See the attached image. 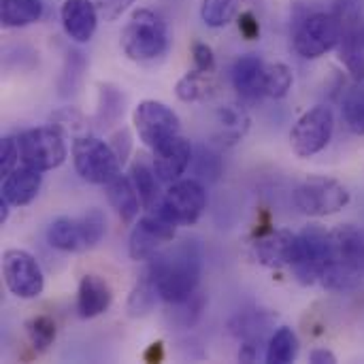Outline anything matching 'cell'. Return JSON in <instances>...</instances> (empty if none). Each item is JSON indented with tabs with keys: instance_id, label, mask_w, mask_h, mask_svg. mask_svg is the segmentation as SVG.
Returning <instances> with one entry per match:
<instances>
[{
	"instance_id": "13",
	"label": "cell",
	"mask_w": 364,
	"mask_h": 364,
	"mask_svg": "<svg viewBox=\"0 0 364 364\" xmlns=\"http://www.w3.org/2000/svg\"><path fill=\"white\" fill-rule=\"evenodd\" d=\"M2 277L6 290L21 299H38L45 290V275L36 258L23 250H6L2 254Z\"/></svg>"
},
{
	"instance_id": "7",
	"label": "cell",
	"mask_w": 364,
	"mask_h": 364,
	"mask_svg": "<svg viewBox=\"0 0 364 364\" xmlns=\"http://www.w3.org/2000/svg\"><path fill=\"white\" fill-rule=\"evenodd\" d=\"M177 222L166 215V211L158 205L134 224L128 239V256L134 262H149L164 245L175 241Z\"/></svg>"
},
{
	"instance_id": "34",
	"label": "cell",
	"mask_w": 364,
	"mask_h": 364,
	"mask_svg": "<svg viewBox=\"0 0 364 364\" xmlns=\"http://www.w3.org/2000/svg\"><path fill=\"white\" fill-rule=\"evenodd\" d=\"M26 335L30 339L32 350L36 354H45L58 337V326H55L53 318L41 314V316H34L26 322Z\"/></svg>"
},
{
	"instance_id": "37",
	"label": "cell",
	"mask_w": 364,
	"mask_h": 364,
	"mask_svg": "<svg viewBox=\"0 0 364 364\" xmlns=\"http://www.w3.org/2000/svg\"><path fill=\"white\" fill-rule=\"evenodd\" d=\"M85 68H87V62H85L83 53L70 49L66 53V62H64V68H62V75H60V85H58L60 96H70V94H75L79 90Z\"/></svg>"
},
{
	"instance_id": "27",
	"label": "cell",
	"mask_w": 364,
	"mask_h": 364,
	"mask_svg": "<svg viewBox=\"0 0 364 364\" xmlns=\"http://www.w3.org/2000/svg\"><path fill=\"white\" fill-rule=\"evenodd\" d=\"M43 0H2L0 19L4 28H26L43 17Z\"/></svg>"
},
{
	"instance_id": "10",
	"label": "cell",
	"mask_w": 364,
	"mask_h": 364,
	"mask_svg": "<svg viewBox=\"0 0 364 364\" xmlns=\"http://www.w3.org/2000/svg\"><path fill=\"white\" fill-rule=\"evenodd\" d=\"M331 252V230L320 224H309L299 232L296 258L290 264L294 279L301 286H314L320 282Z\"/></svg>"
},
{
	"instance_id": "33",
	"label": "cell",
	"mask_w": 364,
	"mask_h": 364,
	"mask_svg": "<svg viewBox=\"0 0 364 364\" xmlns=\"http://www.w3.org/2000/svg\"><path fill=\"white\" fill-rule=\"evenodd\" d=\"M245 0H203L200 17L209 28H224L239 17Z\"/></svg>"
},
{
	"instance_id": "30",
	"label": "cell",
	"mask_w": 364,
	"mask_h": 364,
	"mask_svg": "<svg viewBox=\"0 0 364 364\" xmlns=\"http://www.w3.org/2000/svg\"><path fill=\"white\" fill-rule=\"evenodd\" d=\"M341 113H343V122L350 128V132L364 136V81H354L346 90L343 102H341Z\"/></svg>"
},
{
	"instance_id": "1",
	"label": "cell",
	"mask_w": 364,
	"mask_h": 364,
	"mask_svg": "<svg viewBox=\"0 0 364 364\" xmlns=\"http://www.w3.org/2000/svg\"><path fill=\"white\" fill-rule=\"evenodd\" d=\"M164 303H179L192 296L200 286L203 252L196 241L183 239L160 250L145 271Z\"/></svg>"
},
{
	"instance_id": "19",
	"label": "cell",
	"mask_w": 364,
	"mask_h": 364,
	"mask_svg": "<svg viewBox=\"0 0 364 364\" xmlns=\"http://www.w3.org/2000/svg\"><path fill=\"white\" fill-rule=\"evenodd\" d=\"M267 62L256 53H245L232 64V87L243 100H258L264 96Z\"/></svg>"
},
{
	"instance_id": "14",
	"label": "cell",
	"mask_w": 364,
	"mask_h": 364,
	"mask_svg": "<svg viewBox=\"0 0 364 364\" xmlns=\"http://www.w3.org/2000/svg\"><path fill=\"white\" fill-rule=\"evenodd\" d=\"M160 207L179 226H194L207 209V190L200 179H179L168 186Z\"/></svg>"
},
{
	"instance_id": "31",
	"label": "cell",
	"mask_w": 364,
	"mask_h": 364,
	"mask_svg": "<svg viewBox=\"0 0 364 364\" xmlns=\"http://www.w3.org/2000/svg\"><path fill=\"white\" fill-rule=\"evenodd\" d=\"M205 309V294L196 290L192 296L179 303H166V320L179 328H190L198 322Z\"/></svg>"
},
{
	"instance_id": "5",
	"label": "cell",
	"mask_w": 364,
	"mask_h": 364,
	"mask_svg": "<svg viewBox=\"0 0 364 364\" xmlns=\"http://www.w3.org/2000/svg\"><path fill=\"white\" fill-rule=\"evenodd\" d=\"M73 164L77 175L94 186H107L122 173V162L111 143L92 134L73 141Z\"/></svg>"
},
{
	"instance_id": "42",
	"label": "cell",
	"mask_w": 364,
	"mask_h": 364,
	"mask_svg": "<svg viewBox=\"0 0 364 364\" xmlns=\"http://www.w3.org/2000/svg\"><path fill=\"white\" fill-rule=\"evenodd\" d=\"M237 23H239V32H241L243 38L256 41L260 36V21L252 11H241L239 17H237Z\"/></svg>"
},
{
	"instance_id": "16",
	"label": "cell",
	"mask_w": 364,
	"mask_h": 364,
	"mask_svg": "<svg viewBox=\"0 0 364 364\" xmlns=\"http://www.w3.org/2000/svg\"><path fill=\"white\" fill-rule=\"evenodd\" d=\"M154 171L158 175V179L162 183H175L181 179V175L188 171V166L192 164L194 158V147L186 136H175L173 141H168L166 145H162L160 149H154Z\"/></svg>"
},
{
	"instance_id": "26",
	"label": "cell",
	"mask_w": 364,
	"mask_h": 364,
	"mask_svg": "<svg viewBox=\"0 0 364 364\" xmlns=\"http://www.w3.org/2000/svg\"><path fill=\"white\" fill-rule=\"evenodd\" d=\"M126 111V96L113 83H98V107H96V124L100 128H111L119 124Z\"/></svg>"
},
{
	"instance_id": "22",
	"label": "cell",
	"mask_w": 364,
	"mask_h": 364,
	"mask_svg": "<svg viewBox=\"0 0 364 364\" xmlns=\"http://www.w3.org/2000/svg\"><path fill=\"white\" fill-rule=\"evenodd\" d=\"M47 243L58 250V252H85L87 247V237H85V226L81 218H55L49 228H47Z\"/></svg>"
},
{
	"instance_id": "8",
	"label": "cell",
	"mask_w": 364,
	"mask_h": 364,
	"mask_svg": "<svg viewBox=\"0 0 364 364\" xmlns=\"http://www.w3.org/2000/svg\"><path fill=\"white\" fill-rule=\"evenodd\" d=\"M333 11L341 21L339 60L354 81H364V9L358 0H337Z\"/></svg>"
},
{
	"instance_id": "20",
	"label": "cell",
	"mask_w": 364,
	"mask_h": 364,
	"mask_svg": "<svg viewBox=\"0 0 364 364\" xmlns=\"http://www.w3.org/2000/svg\"><path fill=\"white\" fill-rule=\"evenodd\" d=\"M43 183V175L36 168L30 166H17L15 171H11L6 177H2V198L11 205V207H26L30 205L41 190Z\"/></svg>"
},
{
	"instance_id": "18",
	"label": "cell",
	"mask_w": 364,
	"mask_h": 364,
	"mask_svg": "<svg viewBox=\"0 0 364 364\" xmlns=\"http://www.w3.org/2000/svg\"><path fill=\"white\" fill-rule=\"evenodd\" d=\"M113 303V290L109 282L96 273H87L81 277L77 288V314L83 320H92L102 316Z\"/></svg>"
},
{
	"instance_id": "12",
	"label": "cell",
	"mask_w": 364,
	"mask_h": 364,
	"mask_svg": "<svg viewBox=\"0 0 364 364\" xmlns=\"http://www.w3.org/2000/svg\"><path fill=\"white\" fill-rule=\"evenodd\" d=\"M335 132V115L326 105L303 113L290 130V147L299 158H314L328 147Z\"/></svg>"
},
{
	"instance_id": "17",
	"label": "cell",
	"mask_w": 364,
	"mask_h": 364,
	"mask_svg": "<svg viewBox=\"0 0 364 364\" xmlns=\"http://www.w3.org/2000/svg\"><path fill=\"white\" fill-rule=\"evenodd\" d=\"M98 6L92 0H64L60 6V21L66 36L75 43H90L98 28Z\"/></svg>"
},
{
	"instance_id": "36",
	"label": "cell",
	"mask_w": 364,
	"mask_h": 364,
	"mask_svg": "<svg viewBox=\"0 0 364 364\" xmlns=\"http://www.w3.org/2000/svg\"><path fill=\"white\" fill-rule=\"evenodd\" d=\"M294 83V75L290 70L288 64L284 62H275V64H267V73H264V96L269 98H286L288 92L292 90Z\"/></svg>"
},
{
	"instance_id": "46",
	"label": "cell",
	"mask_w": 364,
	"mask_h": 364,
	"mask_svg": "<svg viewBox=\"0 0 364 364\" xmlns=\"http://www.w3.org/2000/svg\"><path fill=\"white\" fill-rule=\"evenodd\" d=\"M309 360L314 364H335L337 363V356L331 350H326V348H318V350H314L309 354Z\"/></svg>"
},
{
	"instance_id": "25",
	"label": "cell",
	"mask_w": 364,
	"mask_h": 364,
	"mask_svg": "<svg viewBox=\"0 0 364 364\" xmlns=\"http://www.w3.org/2000/svg\"><path fill=\"white\" fill-rule=\"evenodd\" d=\"M130 179L141 196V203H143V211H151L156 209L160 203H162V192H160V179L154 171V164H147L145 160H136L132 166H130Z\"/></svg>"
},
{
	"instance_id": "47",
	"label": "cell",
	"mask_w": 364,
	"mask_h": 364,
	"mask_svg": "<svg viewBox=\"0 0 364 364\" xmlns=\"http://www.w3.org/2000/svg\"><path fill=\"white\" fill-rule=\"evenodd\" d=\"M9 203L0 196V226H4L6 224V220H9Z\"/></svg>"
},
{
	"instance_id": "45",
	"label": "cell",
	"mask_w": 364,
	"mask_h": 364,
	"mask_svg": "<svg viewBox=\"0 0 364 364\" xmlns=\"http://www.w3.org/2000/svg\"><path fill=\"white\" fill-rule=\"evenodd\" d=\"M164 343L162 341H154L151 346H147V350L143 352V360L147 364H158L164 360Z\"/></svg>"
},
{
	"instance_id": "35",
	"label": "cell",
	"mask_w": 364,
	"mask_h": 364,
	"mask_svg": "<svg viewBox=\"0 0 364 364\" xmlns=\"http://www.w3.org/2000/svg\"><path fill=\"white\" fill-rule=\"evenodd\" d=\"M271 320L273 316H267L262 311H254V314H247V316H239L230 328L232 333L241 339V341H256V343H262L264 341V335L271 326Z\"/></svg>"
},
{
	"instance_id": "4",
	"label": "cell",
	"mask_w": 364,
	"mask_h": 364,
	"mask_svg": "<svg viewBox=\"0 0 364 364\" xmlns=\"http://www.w3.org/2000/svg\"><path fill=\"white\" fill-rule=\"evenodd\" d=\"M341 41V21L335 11H314L294 23L292 45L305 60H318L337 49Z\"/></svg>"
},
{
	"instance_id": "15",
	"label": "cell",
	"mask_w": 364,
	"mask_h": 364,
	"mask_svg": "<svg viewBox=\"0 0 364 364\" xmlns=\"http://www.w3.org/2000/svg\"><path fill=\"white\" fill-rule=\"evenodd\" d=\"M299 250V235L292 230H264L252 243V254L258 264L269 269H284L290 267L296 258Z\"/></svg>"
},
{
	"instance_id": "39",
	"label": "cell",
	"mask_w": 364,
	"mask_h": 364,
	"mask_svg": "<svg viewBox=\"0 0 364 364\" xmlns=\"http://www.w3.org/2000/svg\"><path fill=\"white\" fill-rule=\"evenodd\" d=\"M192 162H194L196 179H207V181L218 179V175H220V166H211V164H220V160H218V156H215L213 151H209V149L200 147V149H198V154L192 158Z\"/></svg>"
},
{
	"instance_id": "28",
	"label": "cell",
	"mask_w": 364,
	"mask_h": 364,
	"mask_svg": "<svg viewBox=\"0 0 364 364\" xmlns=\"http://www.w3.org/2000/svg\"><path fill=\"white\" fill-rule=\"evenodd\" d=\"M299 337L290 326H282L273 333V337L267 343L264 360L271 364H290L299 358Z\"/></svg>"
},
{
	"instance_id": "24",
	"label": "cell",
	"mask_w": 364,
	"mask_h": 364,
	"mask_svg": "<svg viewBox=\"0 0 364 364\" xmlns=\"http://www.w3.org/2000/svg\"><path fill=\"white\" fill-rule=\"evenodd\" d=\"M218 90V81L213 73L207 70H198L192 68L190 73H186L177 83H175V96L181 102H200L207 100L215 94Z\"/></svg>"
},
{
	"instance_id": "11",
	"label": "cell",
	"mask_w": 364,
	"mask_h": 364,
	"mask_svg": "<svg viewBox=\"0 0 364 364\" xmlns=\"http://www.w3.org/2000/svg\"><path fill=\"white\" fill-rule=\"evenodd\" d=\"M132 124L139 139L154 151L181 134L179 115L160 100H143L134 107Z\"/></svg>"
},
{
	"instance_id": "23",
	"label": "cell",
	"mask_w": 364,
	"mask_h": 364,
	"mask_svg": "<svg viewBox=\"0 0 364 364\" xmlns=\"http://www.w3.org/2000/svg\"><path fill=\"white\" fill-rule=\"evenodd\" d=\"M250 115L241 105H222L215 111V139L224 145H237L250 130Z\"/></svg>"
},
{
	"instance_id": "2",
	"label": "cell",
	"mask_w": 364,
	"mask_h": 364,
	"mask_svg": "<svg viewBox=\"0 0 364 364\" xmlns=\"http://www.w3.org/2000/svg\"><path fill=\"white\" fill-rule=\"evenodd\" d=\"M364 277V232L352 224L331 230V252L320 284L333 292L356 288Z\"/></svg>"
},
{
	"instance_id": "32",
	"label": "cell",
	"mask_w": 364,
	"mask_h": 364,
	"mask_svg": "<svg viewBox=\"0 0 364 364\" xmlns=\"http://www.w3.org/2000/svg\"><path fill=\"white\" fill-rule=\"evenodd\" d=\"M49 126H53L64 136H73V141L90 134L87 117L75 107H62V109L53 111L51 117H49Z\"/></svg>"
},
{
	"instance_id": "40",
	"label": "cell",
	"mask_w": 364,
	"mask_h": 364,
	"mask_svg": "<svg viewBox=\"0 0 364 364\" xmlns=\"http://www.w3.org/2000/svg\"><path fill=\"white\" fill-rule=\"evenodd\" d=\"M192 60H194V68L215 73V55L207 43H203V41L192 43Z\"/></svg>"
},
{
	"instance_id": "29",
	"label": "cell",
	"mask_w": 364,
	"mask_h": 364,
	"mask_svg": "<svg viewBox=\"0 0 364 364\" xmlns=\"http://www.w3.org/2000/svg\"><path fill=\"white\" fill-rule=\"evenodd\" d=\"M158 299H160V294H158L151 277L145 273L134 284V288L130 290V296H128V303H126V311H128L130 318H145V316H149L156 309Z\"/></svg>"
},
{
	"instance_id": "21",
	"label": "cell",
	"mask_w": 364,
	"mask_h": 364,
	"mask_svg": "<svg viewBox=\"0 0 364 364\" xmlns=\"http://www.w3.org/2000/svg\"><path fill=\"white\" fill-rule=\"evenodd\" d=\"M107 198H109V205L115 209L117 218L124 222V224H132L136 220V215L143 211V203H141V196L130 179V175H117L115 179H111L107 186Z\"/></svg>"
},
{
	"instance_id": "9",
	"label": "cell",
	"mask_w": 364,
	"mask_h": 364,
	"mask_svg": "<svg viewBox=\"0 0 364 364\" xmlns=\"http://www.w3.org/2000/svg\"><path fill=\"white\" fill-rule=\"evenodd\" d=\"M19 151H21V164L36 168L41 173L53 171L60 164H64L68 149H66V136L58 132L53 126H38L23 130L17 136Z\"/></svg>"
},
{
	"instance_id": "43",
	"label": "cell",
	"mask_w": 364,
	"mask_h": 364,
	"mask_svg": "<svg viewBox=\"0 0 364 364\" xmlns=\"http://www.w3.org/2000/svg\"><path fill=\"white\" fill-rule=\"evenodd\" d=\"M111 147H113V151L117 154V158H119V162H122V166H124V164L128 162L130 151H132V136H130V132H128L126 128L117 130V132L111 136Z\"/></svg>"
},
{
	"instance_id": "38",
	"label": "cell",
	"mask_w": 364,
	"mask_h": 364,
	"mask_svg": "<svg viewBox=\"0 0 364 364\" xmlns=\"http://www.w3.org/2000/svg\"><path fill=\"white\" fill-rule=\"evenodd\" d=\"M19 160H21V151H19L17 136H2V141H0V173H2V177H6L11 171H15Z\"/></svg>"
},
{
	"instance_id": "3",
	"label": "cell",
	"mask_w": 364,
	"mask_h": 364,
	"mask_svg": "<svg viewBox=\"0 0 364 364\" xmlns=\"http://www.w3.org/2000/svg\"><path fill=\"white\" fill-rule=\"evenodd\" d=\"M119 43L128 60L139 64L156 62L168 51V26L160 13L151 9H136L124 26Z\"/></svg>"
},
{
	"instance_id": "6",
	"label": "cell",
	"mask_w": 364,
	"mask_h": 364,
	"mask_svg": "<svg viewBox=\"0 0 364 364\" xmlns=\"http://www.w3.org/2000/svg\"><path fill=\"white\" fill-rule=\"evenodd\" d=\"M294 205L303 215L328 218L350 205V192L341 181L333 177L311 175L296 186Z\"/></svg>"
},
{
	"instance_id": "41",
	"label": "cell",
	"mask_w": 364,
	"mask_h": 364,
	"mask_svg": "<svg viewBox=\"0 0 364 364\" xmlns=\"http://www.w3.org/2000/svg\"><path fill=\"white\" fill-rule=\"evenodd\" d=\"M94 2H96L98 13L105 21H115L117 17H122L130 9V4L134 0H94Z\"/></svg>"
},
{
	"instance_id": "44",
	"label": "cell",
	"mask_w": 364,
	"mask_h": 364,
	"mask_svg": "<svg viewBox=\"0 0 364 364\" xmlns=\"http://www.w3.org/2000/svg\"><path fill=\"white\" fill-rule=\"evenodd\" d=\"M260 358V343L256 341H243L239 350V360L241 363H256Z\"/></svg>"
}]
</instances>
